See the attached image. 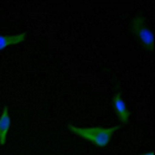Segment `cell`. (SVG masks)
I'll return each instance as SVG.
<instances>
[{"instance_id": "5", "label": "cell", "mask_w": 155, "mask_h": 155, "mask_svg": "<svg viewBox=\"0 0 155 155\" xmlns=\"http://www.w3.org/2000/svg\"><path fill=\"white\" fill-rule=\"evenodd\" d=\"M26 35L25 34H19V35H10V36H3L0 35V51L11 46V45H18L20 42H22Z\"/></svg>"}, {"instance_id": "3", "label": "cell", "mask_w": 155, "mask_h": 155, "mask_svg": "<svg viewBox=\"0 0 155 155\" xmlns=\"http://www.w3.org/2000/svg\"><path fill=\"white\" fill-rule=\"evenodd\" d=\"M10 125H11V119L9 115V109L8 107H4L3 113L0 115V145L6 144V137Z\"/></svg>"}, {"instance_id": "4", "label": "cell", "mask_w": 155, "mask_h": 155, "mask_svg": "<svg viewBox=\"0 0 155 155\" xmlns=\"http://www.w3.org/2000/svg\"><path fill=\"white\" fill-rule=\"evenodd\" d=\"M113 103H114V108L118 113V118L122 123H128L129 120V110L125 106V102L123 101V98L120 97V93H117L114 96V99H113Z\"/></svg>"}, {"instance_id": "2", "label": "cell", "mask_w": 155, "mask_h": 155, "mask_svg": "<svg viewBox=\"0 0 155 155\" xmlns=\"http://www.w3.org/2000/svg\"><path fill=\"white\" fill-rule=\"evenodd\" d=\"M145 20L141 15H138L134 18V20L132 21V28H133V32L135 35H138V37L140 38V41L143 42V45L145 46L147 50L153 51L154 50V34L145 28L144 25Z\"/></svg>"}, {"instance_id": "6", "label": "cell", "mask_w": 155, "mask_h": 155, "mask_svg": "<svg viewBox=\"0 0 155 155\" xmlns=\"http://www.w3.org/2000/svg\"><path fill=\"white\" fill-rule=\"evenodd\" d=\"M137 155H154V151H148V153H144V154H137Z\"/></svg>"}, {"instance_id": "1", "label": "cell", "mask_w": 155, "mask_h": 155, "mask_svg": "<svg viewBox=\"0 0 155 155\" xmlns=\"http://www.w3.org/2000/svg\"><path fill=\"white\" fill-rule=\"evenodd\" d=\"M68 129L73 132L76 135L80 138L88 140L93 143L97 147L104 148L109 144L112 135L119 129V125H115L113 128H102V127H96V128H77L71 124H68Z\"/></svg>"}]
</instances>
